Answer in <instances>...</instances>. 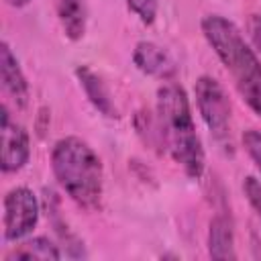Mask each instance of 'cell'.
Masks as SVG:
<instances>
[{
	"label": "cell",
	"mask_w": 261,
	"mask_h": 261,
	"mask_svg": "<svg viewBox=\"0 0 261 261\" xmlns=\"http://www.w3.org/2000/svg\"><path fill=\"white\" fill-rule=\"evenodd\" d=\"M133 63L139 71L145 75L163 80V82H173L177 75V65L169 57V53L159 47L153 41H139L133 49Z\"/></svg>",
	"instance_id": "52a82bcc"
},
{
	"label": "cell",
	"mask_w": 261,
	"mask_h": 261,
	"mask_svg": "<svg viewBox=\"0 0 261 261\" xmlns=\"http://www.w3.org/2000/svg\"><path fill=\"white\" fill-rule=\"evenodd\" d=\"M4 2H6L10 8H24L31 0H4Z\"/></svg>",
	"instance_id": "e0dca14e"
},
{
	"label": "cell",
	"mask_w": 261,
	"mask_h": 261,
	"mask_svg": "<svg viewBox=\"0 0 261 261\" xmlns=\"http://www.w3.org/2000/svg\"><path fill=\"white\" fill-rule=\"evenodd\" d=\"M247 31L251 37V43L255 45L257 51H261V14H251L247 22Z\"/></svg>",
	"instance_id": "2e32d148"
},
{
	"label": "cell",
	"mask_w": 261,
	"mask_h": 261,
	"mask_svg": "<svg viewBox=\"0 0 261 261\" xmlns=\"http://www.w3.org/2000/svg\"><path fill=\"white\" fill-rule=\"evenodd\" d=\"M202 35L220 59L241 100L261 118V61L245 41L241 29L222 14H206L200 20Z\"/></svg>",
	"instance_id": "7a4b0ae2"
},
{
	"label": "cell",
	"mask_w": 261,
	"mask_h": 261,
	"mask_svg": "<svg viewBox=\"0 0 261 261\" xmlns=\"http://www.w3.org/2000/svg\"><path fill=\"white\" fill-rule=\"evenodd\" d=\"M128 10L147 27H151L157 20L159 12V0H124Z\"/></svg>",
	"instance_id": "4fadbf2b"
},
{
	"label": "cell",
	"mask_w": 261,
	"mask_h": 261,
	"mask_svg": "<svg viewBox=\"0 0 261 261\" xmlns=\"http://www.w3.org/2000/svg\"><path fill=\"white\" fill-rule=\"evenodd\" d=\"M51 171L65 196L80 208L100 210L104 198V167L98 153L80 137H63L51 149Z\"/></svg>",
	"instance_id": "3957f363"
},
{
	"label": "cell",
	"mask_w": 261,
	"mask_h": 261,
	"mask_svg": "<svg viewBox=\"0 0 261 261\" xmlns=\"http://www.w3.org/2000/svg\"><path fill=\"white\" fill-rule=\"evenodd\" d=\"M194 98L214 143L226 155H232V106L224 86L212 75H200L194 84Z\"/></svg>",
	"instance_id": "277c9868"
},
{
	"label": "cell",
	"mask_w": 261,
	"mask_h": 261,
	"mask_svg": "<svg viewBox=\"0 0 261 261\" xmlns=\"http://www.w3.org/2000/svg\"><path fill=\"white\" fill-rule=\"evenodd\" d=\"M57 20L69 41H80L88 24V0H57Z\"/></svg>",
	"instance_id": "8fae6325"
},
{
	"label": "cell",
	"mask_w": 261,
	"mask_h": 261,
	"mask_svg": "<svg viewBox=\"0 0 261 261\" xmlns=\"http://www.w3.org/2000/svg\"><path fill=\"white\" fill-rule=\"evenodd\" d=\"M2 157H0V167L2 173H16L20 171L29 159H31V139L27 128L12 120L8 104L2 102Z\"/></svg>",
	"instance_id": "8992f818"
},
{
	"label": "cell",
	"mask_w": 261,
	"mask_h": 261,
	"mask_svg": "<svg viewBox=\"0 0 261 261\" xmlns=\"http://www.w3.org/2000/svg\"><path fill=\"white\" fill-rule=\"evenodd\" d=\"M41 216V204L35 192L27 186H16L2 200V237L6 243L27 239Z\"/></svg>",
	"instance_id": "5b68a950"
},
{
	"label": "cell",
	"mask_w": 261,
	"mask_h": 261,
	"mask_svg": "<svg viewBox=\"0 0 261 261\" xmlns=\"http://www.w3.org/2000/svg\"><path fill=\"white\" fill-rule=\"evenodd\" d=\"M208 255L212 259H237L234 251V226L230 216L224 212H218L212 216L208 224V237H206Z\"/></svg>",
	"instance_id": "30bf717a"
},
{
	"label": "cell",
	"mask_w": 261,
	"mask_h": 261,
	"mask_svg": "<svg viewBox=\"0 0 261 261\" xmlns=\"http://www.w3.org/2000/svg\"><path fill=\"white\" fill-rule=\"evenodd\" d=\"M243 192H245V198H247L249 206L261 218V181L255 175H247L243 179Z\"/></svg>",
	"instance_id": "9a60e30c"
},
{
	"label": "cell",
	"mask_w": 261,
	"mask_h": 261,
	"mask_svg": "<svg viewBox=\"0 0 261 261\" xmlns=\"http://www.w3.org/2000/svg\"><path fill=\"white\" fill-rule=\"evenodd\" d=\"M75 77L80 82V88L84 90L88 102L94 106V110L98 114H102L104 118H118V108L114 104V98L106 86V82L102 80V75L98 71H94L90 65H77L75 67Z\"/></svg>",
	"instance_id": "9c48e42d"
},
{
	"label": "cell",
	"mask_w": 261,
	"mask_h": 261,
	"mask_svg": "<svg viewBox=\"0 0 261 261\" xmlns=\"http://www.w3.org/2000/svg\"><path fill=\"white\" fill-rule=\"evenodd\" d=\"M14 259H43V261H55L61 259L59 245H55L49 237H29L18 241L6 255L4 261H14Z\"/></svg>",
	"instance_id": "7c38bea8"
},
{
	"label": "cell",
	"mask_w": 261,
	"mask_h": 261,
	"mask_svg": "<svg viewBox=\"0 0 261 261\" xmlns=\"http://www.w3.org/2000/svg\"><path fill=\"white\" fill-rule=\"evenodd\" d=\"M0 84H2L4 94L14 102L16 108H24L29 104L31 92H29L27 75L6 41L0 47Z\"/></svg>",
	"instance_id": "ba28073f"
},
{
	"label": "cell",
	"mask_w": 261,
	"mask_h": 261,
	"mask_svg": "<svg viewBox=\"0 0 261 261\" xmlns=\"http://www.w3.org/2000/svg\"><path fill=\"white\" fill-rule=\"evenodd\" d=\"M243 147L247 151V155L251 157V161L255 163V167L261 171V130L257 128H247L241 137Z\"/></svg>",
	"instance_id": "5bb4252c"
},
{
	"label": "cell",
	"mask_w": 261,
	"mask_h": 261,
	"mask_svg": "<svg viewBox=\"0 0 261 261\" xmlns=\"http://www.w3.org/2000/svg\"><path fill=\"white\" fill-rule=\"evenodd\" d=\"M155 124L159 147L181 167L190 179H200L206 169V155L196 133L192 106L186 90L175 82H165L157 90Z\"/></svg>",
	"instance_id": "6da1fadb"
}]
</instances>
